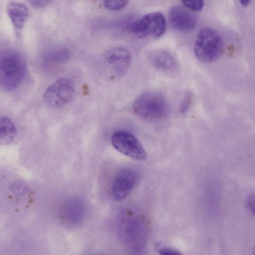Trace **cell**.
<instances>
[{
    "mask_svg": "<svg viewBox=\"0 0 255 255\" xmlns=\"http://www.w3.org/2000/svg\"><path fill=\"white\" fill-rule=\"evenodd\" d=\"M106 61L114 67L116 70L123 72L129 65L131 55L128 49L118 47L108 50L105 54Z\"/></svg>",
    "mask_w": 255,
    "mask_h": 255,
    "instance_id": "obj_10",
    "label": "cell"
},
{
    "mask_svg": "<svg viewBox=\"0 0 255 255\" xmlns=\"http://www.w3.org/2000/svg\"><path fill=\"white\" fill-rule=\"evenodd\" d=\"M35 7L41 8L45 6L51 0H27Z\"/></svg>",
    "mask_w": 255,
    "mask_h": 255,
    "instance_id": "obj_20",
    "label": "cell"
},
{
    "mask_svg": "<svg viewBox=\"0 0 255 255\" xmlns=\"http://www.w3.org/2000/svg\"><path fill=\"white\" fill-rule=\"evenodd\" d=\"M113 147L123 154L135 160H143L146 153L142 144L132 133L125 130L115 132L112 136Z\"/></svg>",
    "mask_w": 255,
    "mask_h": 255,
    "instance_id": "obj_6",
    "label": "cell"
},
{
    "mask_svg": "<svg viewBox=\"0 0 255 255\" xmlns=\"http://www.w3.org/2000/svg\"><path fill=\"white\" fill-rule=\"evenodd\" d=\"M192 102V97L190 94H187L183 99L180 107L181 113L186 112L190 107Z\"/></svg>",
    "mask_w": 255,
    "mask_h": 255,
    "instance_id": "obj_18",
    "label": "cell"
},
{
    "mask_svg": "<svg viewBox=\"0 0 255 255\" xmlns=\"http://www.w3.org/2000/svg\"><path fill=\"white\" fill-rule=\"evenodd\" d=\"M129 0H103L105 8L111 11H116L123 8Z\"/></svg>",
    "mask_w": 255,
    "mask_h": 255,
    "instance_id": "obj_15",
    "label": "cell"
},
{
    "mask_svg": "<svg viewBox=\"0 0 255 255\" xmlns=\"http://www.w3.org/2000/svg\"><path fill=\"white\" fill-rule=\"evenodd\" d=\"M120 223V233L122 239L129 248L140 249L144 246L147 235L145 221L131 212L127 213Z\"/></svg>",
    "mask_w": 255,
    "mask_h": 255,
    "instance_id": "obj_4",
    "label": "cell"
},
{
    "mask_svg": "<svg viewBox=\"0 0 255 255\" xmlns=\"http://www.w3.org/2000/svg\"><path fill=\"white\" fill-rule=\"evenodd\" d=\"M170 25L182 32L192 31L196 26L197 20L190 10L180 5L172 7L168 13Z\"/></svg>",
    "mask_w": 255,
    "mask_h": 255,
    "instance_id": "obj_9",
    "label": "cell"
},
{
    "mask_svg": "<svg viewBox=\"0 0 255 255\" xmlns=\"http://www.w3.org/2000/svg\"><path fill=\"white\" fill-rule=\"evenodd\" d=\"M158 252L159 254L163 255H179L181 253L176 250L170 249L168 248H162L158 249Z\"/></svg>",
    "mask_w": 255,
    "mask_h": 255,
    "instance_id": "obj_19",
    "label": "cell"
},
{
    "mask_svg": "<svg viewBox=\"0 0 255 255\" xmlns=\"http://www.w3.org/2000/svg\"><path fill=\"white\" fill-rule=\"evenodd\" d=\"M166 28L165 17L159 12L146 14L130 26L131 32L140 39L159 37L164 34Z\"/></svg>",
    "mask_w": 255,
    "mask_h": 255,
    "instance_id": "obj_5",
    "label": "cell"
},
{
    "mask_svg": "<svg viewBox=\"0 0 255 255\" xmlns=\"http://www.w3.org/2000/svg\"><path fill=\"white\" fill-rule=\"evenodd\" d=\"M74 93L73 84L70 80L60 79L49 86L43 94L45 101L53 108H61L72 99Z\"/></svg>",
    "mask_w": 255,
    "mask_h": 255,
    "instance_id": "obj_7",
    "label": "cell"
},
{
    "mask_svg": "<svg viewBox=\"0 0 255 255\" xmlns=\"http://www.w3.org/2000/svg\"><path fill=\"white\" fill-rule=\"evenodd\" d=\"M151 64L156 69L165 71H171L176 69L177 62L174 57L164 51H158L149 57Z\"/></svg>",
    "mask_w": 255,
    "mask_h": 255,
    "instance_id": "obj_12",
    "label": "cell"
},
{
    "mask_svg": "<svg viewBox=\"0 0 255 255\" xmlns=\"http://www.w3.org/2000/svg\"><path fill=\"white\" fill-rule=\"evenodd\" d=\"M240 0V3H241V4L244 6H248L250 2V0Z\"/></svg>",
    "mask_w": 255,
    "mask_h": 255,
    "instance_id": "obj_22",
    "label": "cell"
},
{
    "mask_svg": "<svg viewBox=\"0 0 255 255\" xmlns=\"http://www.w3.org/2000/svg\"><path fill=\"white\" fill-rule=\"evenodd\" d=\"M16 134V128L12 121L5 116H0V144L11 143Z\"/></svg>",
    "mask_w": 255,
    "mask_h": 255,
    "instance_id": "obj_14",
    "label": "cell"
},
{
    "mask_svg": "<svg viewBox=\"0 0 255 255\" xmlns=\"http://www.w3.org/2000/svg\"><path fill=\"white\" fill-rule=\"evenodd\" d=\"M26 65L18 53L9 51L0 56V88L5 91L17 88L26 74Z\"/></svg>",
    "mask_w": 255,
    "mask_h": 255,
    "instance_id": "obj_1",
    "label": "cell"
},
{
    "mask_svg": "<svg viewBox=\"0 0 255 255\" xmlns=\"http://www.w3.org/2000/svg\"><path fill=\"white\" fill-rule=\"evenodd\" d=\"M133 112L148 121H158L165 118L169 107L165 98L156 92H146L137 96L132 104Z\"/></svg>",
    "mask_w": 255,
    "mask_h": 255,
    "instance_id": "obj_2",
    "label": "cell"
},
{
    "mask_svg": "<svg viewBox=\"0 0 255 255\" xmlns=\"http://www.w3.org/2000/svg\"><path fill=\"white\" fill-rule=\"evenodd\" d=\"M247 204L248 208L251 211L254 212V196L250 197L249 199Z\"/></svg>",
    "mask_w": 255,
    "mask_h": 255,
    "instance_id": "obj_21",
    "label": "cell"
},
{
    "mask_svg": "<svg viewBox=\"0 0 255 255\" xmlns=\"http://www.w3.org/2000/svg\"><path fill=\"white\" fill-rule=\"evenodd\" d=\"M84 213V207L79 201H72L68 202L64 210V220L72 225L79 223L83 219Z\"/></svg>",
    "mask_w": 255,
    "mask_h": 255,
    "instance_id": "obj_13",
    "label": "cell"
},
{
    "mask_svg": "<svg viewBox=\"0 0 255 255\" xmlns=\"http://www.w3.org/2000/svg\"><path fill=\"white\" fill-rule=\"evenodd\" d=\"M223 46V39L218 31L211 27H204L197 35L194 47V54L201 62H213L220 57Z\"/></svg>",
    "mask_w": 255,
    "mask_h": 255,
    "instance_id": "obj_3",
    "label": "cell"
},
{
    "mask_svg": "<svg viewBox=\"0 0 255 255\" xmlns=\"http://www.w3.org/2000/svg\"><path fill=\"white\" fill-rule=\"evenodd\" d=\"M137 172L131 169L121 171L115 177L111 189L112 196L117 201L124 200L137 183Z\"/></svg>",
    "mask_w": 255,
    "mask_h": 255,
    "instance_id": "obj_8",
    "label": "cell"
},
{
    "mask_svg": "<svg viewBox=\"0 0 255 255\" xmlns=\"http://www.w3.org/2000/svg\"><path fill=\"white\" fill-rule=\"evenodd\" d=\"M185 7L190 10L198 11L204 6V0H180Z\"/></svg>",
    "mask_w": 255,
    "mask_h": 255,
    "instance_id": "obj_17",
    "label": "cell"
},
{
    "mask_svg": "<svg viewBox=\"0 0 255 255\" xmlns=\"http://www.w3.org/2000/svg\"><path fill=\"white\" fill-rule=\"evenodd\" d=\"M11 191L18 196H23L28 192V185L23 181L17 180L12 182L10 186Z\"/></svg>",
    "mask_w": 255,
    "mask_h": 255,
    "instance_id": "obj_16",
    "label": "cell"
},
{
    "mask_svg": "<svg viewBox=\"0 0 255 255\" xmlns=\"http://www.w3.org/2000/svg\"><path fill=\"white\" fill-rule=\"evenodd\" d=\"M7 12L14 31L19 34L23 28L29 15L27 6L18 2H11L7 7Z\"/></svg>",
    "mask_w": 255,
    "mask_h": 255,
    "instance_id": "obj_11",
    "label": "cell"
}]
</instances>
